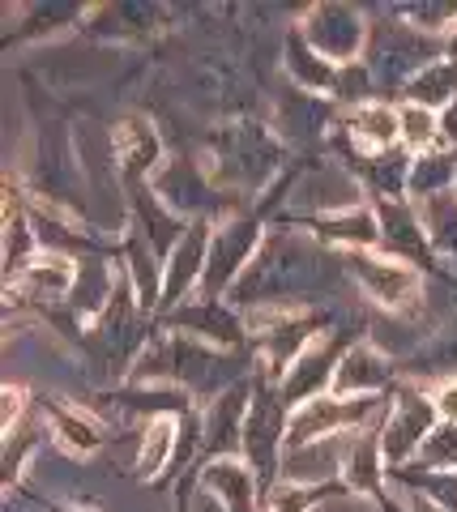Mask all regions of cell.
Returning a JSON list of instances; mask_svg holds the SVG:
<instances>
[{
	"instance_id": "cell-18",
	"label": "cell",
	"mask_w": 457,
	"mask_h": 512,
	"mask_svg": "<svg viewBox=\"0 0 457 512\" xmlns=\"http://www.w3.org/2000/svg\"><path fill=\"white\" fill-rule=\"evenodd\" d=\"M94 406H112L120 414H141V419H193L201 402L180 384L167 380H129L120 389H103L94 397Z\"/></svg>"
},
{
	"instance_id": "cell-25",
	"label": "cell",
	"mask_w": 457,
	"mask_h": 512,
	"mask_svg": "<svg viewBox=\"0 0 457 512\" xmlns=\"http://www.w3.org/2000/svg\"><path fill=\"white\" fill-rule=\"evenodd\" d=\"M282 69H287L291 82L304 94H312V99H334L338 94L342 69L312 52V47L304 43V35H299V26L287 30V43H282Z\"/></svg>"
},
{
	"instance_id": "cell-5",
	"label": "cell",
	"mask_w": 457,
	"mask_h": 512,
	"mask_svg": "<svg viewBox=\"0 0 457 512\" xmlns=\"http://www.w3.org/2000/svg\"><path fill=\"white\" fill-rule=\"evenodd\" d=\"M265 205H235L231 214L214 222V239H210V261H206V278H201V299H227L231 286L248 274V265L257 261V252L265 244Z\"/></svg>"
},
{
	"instance_id": "cell-29",
	"label": "cell",
	"mask_w": 457,
	"mask_h": 512,
	"mask_svg": "<svg viewBox=\"0 0 457 512\" xmlns=\"http://www.w3.org/2000/svg\"><path fill=\"white\" fill-rule=\"evenodd\" d=\"M453 99H457V56L428 64V69H423L402 94V103H419L428 111H445Z\"/></svg>"
},
{
	"instance_id": "cell-12",
	"label": "cell",
	"mask_w": 457,
	"mask_h": 512,
	"mask_svg": "<svg viewBox=\"0 0 457 512\" xmlns=\"http://www.w3.org/2000/svg\"><path fill=\"white\" fill-rule=\"evenodd\" d=\"M150 188H154V197L184 222H197V218L218 222L223 214L235 210V205H223V192L214 188V180L206 171H197L193 163H188V158H167V163L154 171Z\"/></svg>"
},
{
	"instance_id": "cell-10",
	"label": "cell",
	"mask_w": 457,
	"mask_h": 512,
	"mask_svg": "<svg viewBox=\"0 0 457 512\" xmlns=\"http://www.w3.org/2000/svg\"><path fill=\"white\" fill-rule=\"evenodd\" d=\"M346 269H351L355 286L364 291L368 303H376L381 312H411L419 308V295H423V274L402 261H393L385 252H346L342 256Z\"/></svg>"
},
{
	"instance_id": "cell-28",
	"label": "cell",
	"mask_w": 457,
	"mask_h": 512,
	"mask_svg": "<svg viewBox=\"0 0 457 512\" xmlns=\"http://www.w3.org/2000/svg\"><path fill=\"white\" fill-rule=\"evenodd\" d=\"M47 431L43 423V414H39V402H35V414L30 419H22L13 431H5V444H0V478H5V495H13L22 487V474H26V461L35 457V448H39V436Z\"/></svg>"
},
{
	"instance_id": "cell-7",
	"label": "cell",
	"mask_w": 457,
	"mask_h": 512,
	"mask_svg": "<svg viewBox=\"0 0 457 512\" xmlns=\"http://www.w3.org/2000/svg\"><path fill=\"white\" fill-rule=\"evenodd\" d=\"M278 227L308 231L321 248L329 252H381V218H376L372 201L355 205H329V210H308V214H282Z\"/></svg>"
},
{
	"instance_id": "cell-3",
	"label": "cell",
	"mask_w": 457,
	"mask_h": 512,
	"mask_svg": "<svg viewBox=\"0 0 457 512\" xmlns=\"http://www.w3.org/2000/svg\"><path fill=\"white\" fill-rule=\"evenodd\" d=\"M244 320L248 346L257 350V363L274 380L287 376L291 363L338 325V316L329 308H248Z\"/></svg>"
},
{
	"instance_id": "cell-37",
	"label": "cell",
	"mask_w": 457,
	"mask_h": 512,
	"mask_svg": "<svg viewBox=\"0 0 457 512\" xmlns=\"http://www.w3.org/2000/svg\"><path fill=\"white\" fill-rule=\"evenodd\" d=\"M406 512H445L440 504H432L428 495H419V491H411V500H406Z\"/></svg>"
},
{
	"instance_id": "cell-16",
	"label": "cell",
	"mask_w": 457,
	"mask_h": 512,
	"mask_svg": "<svg viewBox=\"0 0 457 512\" xmlns=\"http://www.w3.org/2000/svg\"><path fill=\"white\" fill-rule=\"evenodd\" d=\"M112 158H116V175L124 188L133 184H150L154 171L167 163V146L163 133L146 111H129L116 128H112Z\"/></svg>"
},
{
	"instance_id": "cell-27",
	"label": "cell",
	"mask_w": 457,
	"mask_h": 512,
	"mask_svg": "<svg viewBox=\"0 0 457 512\" xmlns=\"http://www.w3.org/2000/svg\"><path fill=\"white\" fill-rule=\"evenodd\" d=\"M180 423L184 419H150L146 423V431H141V448H137V478L141 483L171 478L176 448H180Z\"/></svg>"
},
{
	"instance_id": "cell-2",
	"label": "cell",
	"mask_w": 457,
	"mask_h": 512,
	"mask_svg": "<svg viewBox=\"0 0 457 512\" xmlns=\"http://www.w3.org/2000/svg\"><path fill=\"white\" fill-rule=\"evenodd\" d=\"M368 73L376 82V99H402L406 86L428 69V64L445 60L449 47L440 35H428L411 22L393 18V22H372V39H368Z\"/></svg>"
},
{
	"instance_id": "cell-30",
	"label": "cell",
	"mask_w": 457,
	"mask_h": 512,
	"mask_svg": "<svg viewBox=\"0 0 457 512\" xmlns=\"http://www.w3.org/2000/svg\"><path fill=\"white\" fill-rule=\"evenodd\" d=\"M346 491V483L338 478V483H282L265 495V504H261V512H312L317 504H325V500H334V495H342Z\"/></svg>"
},
{
	"instance_id": "cell-33",
	"label": "cell",
	"mask_w": 457,
	"mask_h": 512,
	"mask_svg": "<svg viewBox=\"0 0 457 512\" xmlns=\"http://www.w3.org/2000/svg\"><path fill=\"white\" fill-rule=\"evenodd\" d=\"M402 111V146L411 154H423L440 146V111H428L419 103H398Z\"/></svg>"
},
{
	"instance_id": "cell-4",
	"label": "cell",
	"mask_w": 457,
	"mask_h": 512,
	"mask_svg": "<svg viewBox=\"0 0 457 512\" xmlns=\"http://www.w3.org/2000/svg\"><path fill=\"white\" fill-rule=\"evenodd\" d=\"M287 427H291V406L282 397L278 380L257 363L252 367V406L244 419V444L240 457L248 461L261 478V491L270 495L282 483V457H287Z\"/></svg>"
},
{
	"instance_id": "cell-38",
	"label": "cell",
	"mask_w": 457,
	"mask_h": 512,
	"mask_svg": "<svg viewBox=\"0 0 457 512\" xmlns=\"http://www.w3.org/2000/svg\"><path fill=\"white\" fill-rule=\"evenodd\" d=\"M35 504L43 512H90V508H73V504H56V500H43V495H35Z\"/></svg>"
},
{
	"instance_id": "cell-19",
	"label": "cell",
	"mask_w": 457,
	"mask_h": 512,
	"mask_svg": "<svg viewBox=\"0 0 457 512\" xmlns=\"http://www.w3.org/2000/svg\"><path fill=\"white\" fill-rule=\"evenodd\" d=\"M398 363L389 359L385 346H376L372 338H359L342 355L334 372V397H393L398 393Z\"/></svg>"
},
{
	"instance_id": "cell-26",
	"label": "cell",
	"mask_w": 457,
	"mask_h": 512,
	"mask_svg": "<svg viewBox=\"0 0 457 512\" xmlns=\"http://www.w3.org/2000/svg\"><path fill=\"white\" fill-rule=\"evenodd\" d=\"M457 192V150L453 146H432L411 158V180H406V201L428 205L436 197Z\"/></svg>"
},
{
	"instance_id": "cell-31",
	"label": "cell",
	"mask_w": 457,
	"mask_h": 512,
	"mask_svg": "<svg viewBox=\"0 0 457 512\" xmlns=\"http://www.w3.org/2000/svg\"><path fill=\"white\" fill-rule=\"evenodd\" d=\"M419 214H423V227H428V235H432V248L440 256V265H449V261L457 265V192L419 205Z\"/></svg>"
},
{
	"instance_id": "cell-15",
	"label": "cell",
	"mask_w": 457,
	"mask_h": 512,
	"mask_svg": "<svg viewBox=\"0 0 457 512\" xmlns=\"http://www.w3.org/2000/svg\"><path fill=\"white\" fill-rule=\"evenodd\" d=\"M372 205H376V218H381V252L419 269L423 278L436 274L440 256L432 248L428 227H423L419 205H411V201H372Z\"/></svg>"
},
{
	"instance_id": "cell-11",
	"label": "cell",
	"mask_w": 457,
	"mask_h": 512,
	"mask_svg": "<svg viewBox=\"0 0 457 512\" xmlns=\"http://www.w3.org/2000/svg\"><path fill=\"white\" fill-rule=\"evenodd\" d=\"M154 329L184 333V338L210 342L218 350H252L248 346V320H244L240 308H231L227 299H201V295H193L184 308L154 320Z\"/></svg>"
},
{
	"instance_id": "cell-32",
	"label": "cell",
	"mask_w": 457,
	"mask_h": 512,
	"mask_svg": "<svg viewBox=\"0 0 457 512\" xmlns=\"http://www.w3.org/2000/svg\"><path fill=\"white\" fill-rule=\"evenodd\" d=\"M389 478H398L406 491L428 495V500L440 504L445 512H457V470H423V466H406V470H393Z\"/></svg>"
},
{
	"instance_id": "cell-13",
	"label": "cell",
	"mask_w": 457,
	"mask_h": 512,
	"mask_svg": "<svg viewBox=\"0 0 457 512\" xmlns=\"http://www.w3.org/2000/svg\"><path fill=\"white\" fill-rule=\"evenodd\" d=\"M73 286H77V261L65 252L43 248L35 261L5 286V299H9V308L52 312V308H65V303L73 299Z\"/></svg>"
},
{
	"instance_id": "cell-24",
	"label": "cell",
	"mask_w": 457,
	"mask_h": 512,
	"mask_svg": "<svg viewBox=\"0 0 457 512\" xmlns=\"http://www.w3.org/2000/svg\"><path fill=\"white\" fill-rule=\"evenodd\" d=\"M43 252L39 231H35V214L22 201L18 180L5 184V231H0V256H5V286L22 274V269Z\"/></svg>"
},
{
	"instance_id": "cell-14",
	"label": "cell",
	"mask_w": 457,
	"mask_h": 512,
	"mask_svg": "<svg viewBox=\"0 0 457 512\" xmlns=\"http://www.w3.org/2000/svg\"><path fill=\"white\" fill-rule=\"evenodd\" d=\"M210 239H214V218H197L188 222V231L171 256L163 261V299H159V316L184 308L188 299L201 291V278H206V261H210ZM154 316V320H159Z\"/></svg>"
},
{
	"instance_id": "cell-39",
	"label": "cell",
	"mask_w": 457,
	"mask_h": 512,
	"mask_svg": "<svg viewBox=\"0 0 457 512\" xmlns=\"http://www.w3.org/2000/svg\"><path fill=\"white\" fill-rule=\"evenodd\" d=\"M445 47H449V56H457V26H453L449 35H445Z\"/></svg>"
},
{
	"instance_id": "cell-36",
	"label": "cell",
	"mask_w": 457,
	"mask_h": 512,
	"mask_svg": "<svg viewBox=\"0 0 457 512\" xmlns=\"http://www.w3.org/2000/svg\"><path fill=\"white\" fill-rule=\"evenodd\" d=\"M440 146H453L457 150V99L440 111Z\"/></svg>"
},
{
	"instance_id": "cell-9",
	"label": "cell",
	"mask_w": 457,
	"mask_h": 512,
	"mask_svg": "<svg viewBox=\"0 0 457 512\" xmlns=\"http://www.w3.org/2000/svg\"><path fill=\"white\" fill-rule=\"evenodd\" d=\"M359 338H364V333H359L355 325H346V329H342V320H338V325L329 329L325 338L312 342L304 355L291 363V372L278 380V389H282V397H287V406L299 410V406L317 402V397H325L329 389H334L338 363H342V355H346V350H351Z\"/></svg>"
},
{
	"instance_id": "cell-22",
	"label": "cell",
	"mask_w": 457,
	"mask_h": 512,
	"mask_svg": "<svg viewBox=\"0 0 457 512\" xmlns=\"http://www.w3.org/2000/svg\"><path fill=\"white\" fill-rule=\"evenodd\" d=\"M39 414H43V423H47V436L56 440V448L65 457H77V461H86L94 457L103 448V423L94 419V414L86 406H73L65 402V397H39Z\"/></svg>"
},
{
	"instance_id": "cell-35",
	"label": "cell",
	"mask_w": 457,
	"mask_h": 512,
	"mask_svg": "<svg viewBox=\"0 0 457 512\" xmlns=\"http://www.w3.org/2000/svg\"><path fill=\"white\" fill-rule=\"evenodd\" d=\"M193 491H197V470H188L176 483V508L171 512H193Z\"/></svg>"
},
{
	"instance_id": "cell-6",
	"label": "cell",
	"mask_w": 457,
	"mask_h": 512,
	"mask_svg": "<svg viewBox=\"0 0 457 512\" xmlns=\"http://www.w3.org/2000/svg\"><path fill=\"white\" fill-rule=\"evenodd\" d=\"M436 427H440V410L432 402V389H423V384H398L393 406L381 423V448H385L389 474L415 466Z\"/></svg>"
},
{
	"instance_id": "cell-20",
	"label": "cell",
	"mask_w": 457,
	"mask_h": 512,
	"mask_svg": "<svg viewBox=\"0 0 457 512\" xmlns=\"http://www.w3.org/2000/svg\"><path fill=\"white\" fill-rule=\"evenodd\" d=\"M197 491L218 508V512H261L265 491L257 470L244 457H214L197 466Z\"/></svg>"
},
{
	"instance_id": "cell-8",
	"label": "cell",
	"mask_w": 457,
	"mask_h": 512,
	"mask_svg": "<svg viewBox=\"0 0 457 512\" xmlns=\"http://www.w3.org/2000/svg\"><path fill=\"white\" fill-rule=\"evenodd\" d=\"M299 35H304V43L317 56L346 69V64L364 60L368 39H372V22H368V13L355 5H312L299 13Z\"/></svg>"
},
{
	"instance_id": "cell-23",
	"label": "cell",
	"mask_w": 457,
	"mask_h": 512,
	"mask_svg": "<svg viewBox=\"0 0 457 512\" xmlns=\"http://www.w3.org/2000/svg\"><path fill=\"white\" fill-rule=\"evenodd\" d=\"M338 133L364 154H385L402 146V111L398 103L372 99L359 107L338 111Z\"/></svg>"
},
{
	"instance_id": "cell-34",
	"label": "cell",
	"mask_w": 457,
	"mask_h": 512,
	"mask_svg": "<svg viewBox=\"0 0 457 512\" xmlns=\"http://www.w3.org/2000/svg\"><path fill=\"white\" fill-rule=\"evenodd\" d=\"M432 402L440 410V423L457 427V376H445V380L432 384Z\"/></svg>"
},
{
	"instance_id": "cell-1",
	"label": "cell",
	"mask_w": 457,
	"mask_h": 512,
	"mask_svg": "<svg viewBox=\"0 0 457 512\" xmlns=\"http://www.w3.org/2000/svg\"><path fill=\"white\" fill-rule=\"evenodd\" d=\"M351 278L342 252L321 248L317 239H299L287 227L265 235L257 261L248 265V274L231 286L227 303L231 308H321V295L338 291Z\"/></svg>"
},
{
	"instance_id": "cell-17",
	"label": "cell",
	"mask_w": 457,
	"mask_h": 512,
	"mask_svg": "<svg viewBox=\"0 0 457 512\" xmlns=\"http://www.w3.org/2000/svg\"><path fill=\"white\" fill-rule=\"evenodd\" d=\"M248 406H252V376L231 384V389H223L201 406V461L240 457Z\"/></svg>"
},
{
	"instance_id": "cell-21",
	"label": "cell",
	"mask_w": 457,
	"mask_h": 512,
	"mask_svg": "<svg viewBox=\"0 0 457 512\" xmlns=\"http://www.w3.org/2000/svg\"><path fill=\"white\" fill-rule=\"evenodd\" d=\"M385 478H389V466H385V448H381V427L355 431L351 444H346V457H342L346 491H355L359 500H368L372 508H381V512H406V508L393 504Z\"/></svg>"
}]
</instances>
